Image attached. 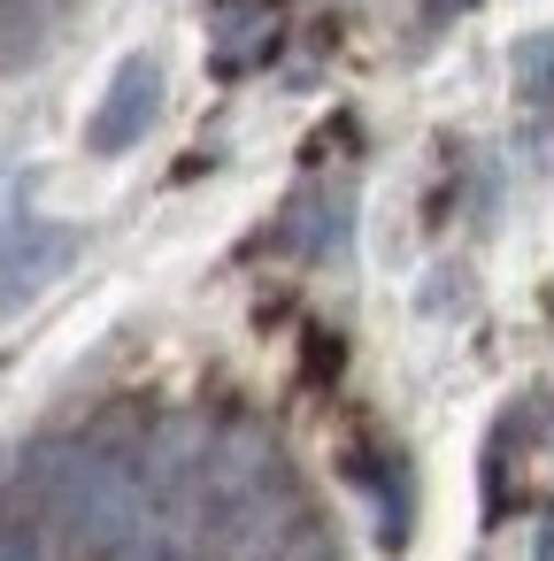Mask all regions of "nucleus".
<instances>
[{"label":"nucleus","instance_id":"obj_6","mask_svg":"<svg viewBox=\"0 0 554 561\" xmlns=\"http://www.w3.org/2000/svg\"><path fill=\"white\" fill-rule=\"evenodd\" d=\"M531 561H554V507H546V523H539V553Z\"/></svg>","mask_w":554,"mask_h":561},{"label":"nucleus","instance_id":"obj_3","mask_svg":"<svg viewBox=\"0 0 554 561\" xmlns=\"http://www.w3.org/2000/svg\"><path fill=\"white\" fill-rule=\"evenodd\" d=\"M70 254H78V231H63V224H0V308L55 285L70 270Z\"/></svg>","mask_w":554,"mask_h":561},{"label":"nucleus","instance_id":"obj_1","mask_svg":"<svg viewBox=\"0 0 554 561\" xmlns=\"http://www.w3.org/2000/svg\"><path fill=\"white\" fill-rule=\"evenodd\" d=\"M47 507L86 561H139L147 553V484L109 446H78L70 461H55Z\"/></svg>","mask_w":554,"mask_h":561},{"label":"nucleus","instance_id":"obj_5","mask_svg":"<svg viewBox=\"0 0 554 561\" xmlns=\"http://www.w3.org/2000/svg\"><path fill=\"white\" fill-rule=\"evenodd\" d=\"M255 561H339V546H331V530L308 515V523H293V530H285L270 553H255Z\"/></svg>","mask_w":554,"mask_h":561},{"label":"nucleus","instance_id":"obj_4","mask_svg":"<svg viewBox=\"0 0 554 561\" xmlns=\"http://www.w3.org/2000/svg\"><path fill=\"white\" fill-rule=\"evenodd\" d=\"M508 70H516V101H523V108H539V116H554V32L516 39Z\"/></svg>","mask_w":554,"mask_h":561},{"label":"nucleus","instance_id":"obj_2","mask_svg":"<svg viewBox=\"0 0 554 561\" xmlns=\"http://www.w3.org/2000/svg\"><path fill=\"white\" fill-rule=\"evenodd\" d=\"M155 108H162V62H155V55H124V70L109 78V93H101V108H93V124H86V147H93V154L139 147V131L155 124Z\"/></svg>","mask_w":554,"mask_h":561}]
</instances>
